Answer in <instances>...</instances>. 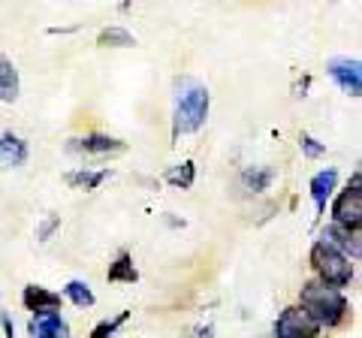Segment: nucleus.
<instances>
[{"label": "nucleus", "mask_w": 362, "mask_h": 338, "mask_svg": "<svg viewBox=\"0 0 362 338\" xmlns=\"http://www.w3.org/2000/svg\"><path fill=\"white\" fill-rule=\"evenodd\" d=\"M335 185H338V173H335L332 166L320 169V173H317V175L311 178V199H314L317 211H323V209H326V199L332 197Z\"/></svg>", "instance_id": "nucleus-12"}, {"label": "nucleus", "mask_w": 362, "mask_h": 338, "mask_svg": "<svg viewBox=\"0 0 362 338\" xmlns=\"http://www.w3.org/2000/svg\"><path fill=\"white\" fill-rule=\"evenodd\" d=\"M28 161V142L16 133H0V169H16Z\"/></svg>", "instance_id": "nucleus-9"}, {"label": "nucleus", "mask_w": 362, "mask_h": 338, "mask_svg": "<svg viewBox=\"0 0 362 338\" xmlns=\"http://www.w3.org/2000/svg\"><path fill=\"white\" fill-rule=\"evenodd\" d=\"M106 278H109V284H136V281H139V272H136V266H133V254L118 251L115 263L109 266Z\"/></svg>", "instance_id": "nucleus-13"}, {"label": "nucleus", "mask_w": 362, "mask_h": 338, "mask_svg": "<svg viewBox=\"0 0 362 338\" xmlns=\"http://www.w3.org/2000/svg\"><path fill=\"white\" fill-rule=\"evenodd\" d=\"M58 227H61V218H58V215H52V218H49V221H45V223H42V227L37 230V235H40V239L45 242V239H52V233H54V230H58Z\"/></svg>", "instance_id": "nucleus-22"}, {"label": "nucleus", "mask_w": 362, "mask_h": 338, "mask_svg": "<svg viewBox=\"0 0 362 338\" xmlns=\"http://www.w3.org/2000/svg\"><path fill=\"white\" fill-rule=\"evenodd\" d=\"M163 178H166V185H173L178 190H190L194 187V178H197V166H194V161H185V163L169 169Z\"/></svg>", "instance_id": "nucleus-18"}, {"label": "nucleus", "mask_w": 362, "mask_h": 338, "mask_svg": "<svg viewBox=\"0 0 362 338\" xmlns=\"http://www.w3.org/2000/svg\"><path fill=\"white\" fill-rule=\"evenodd\" d=\"M127 145L121 139H112V136H103V133H88V136H78V139H70V151H78V154H90V157H106V154H121Z\"/></svg>", "instance_id": "nucleus-7"}, {"label": "nucleus", "mask_w": 362, "mask_h": 338, "mask_svg": "<svg viewBox=\"0 0 362 338\" xmlns=\"http://www.w3.org/2000/svg\"><path fill=\"white\" fill-rule=\"evenodd\" d=\"M64 299H70L76 308H90L97 302V296L90 293V287L85 281H70V284L64 287Z\"/></svg>", "instance_id": "nucleus-19"}, {"label": "nucleus", "mask_w": 362, "mask_h": 338, "mask_svg": "<svg viewBox=\"0 0 362 338\" xmlns=\"http://www.w3.org/2000/svg\"><path fill=\"white\" fill-rule=\"evenodd\" d=\"M272 335L275 338H317L320 335V326H317L299 305H290L278 314L275 326H272Z\"/></svg>", "instance_id": "nucleus-5"}, {"label": "nucleus", "mask_w": 362, "mask_h": 338, "mask_svg": "<svg viewBox=\"0 0 362 338\" xmlns=\"http://www.w3.org/2000/svg\"><path fill=\"white\" fill-rule=\"evenodd\" d=\"M299 308L308 314L320 330L323 326L326 330H335V326H341L347 320V314H350L344 293L335 290V287H326V284H320V281H308V284L302 287Z\"/></svg>", "instance_id": "nucleus-1"}, {"label": "nucleus", "mask_w": 362, "mask_h": 338, "mask_svg": "<svg viewBox=\"0 0 362 338\" xmlns=\"http://www.w3.org/2000/svg\"><path fill=\"white\" fill-rule=\"evenodd\" d=\"M97 46H103V49H133V46H136V40H133V33H130V30H124V28H118V25H112V28H103V30H100Z\"/></svg>", "instance_id": "nucleus-17"}, {"label": "nucleus", "mask_w": 362, "mask_h": 338, "mask_svg": "<svg viewBox=\"0 0 362 338\" xmlns=\"http://www.w3.org/2000/svg\"><path fill=\"white\" fill-rule=\"evenodd\" d=\"M272 182H275V169L269 166H247L242 173V187L247 194H263L272 187Z\"/></svg>", "instance_id": "nucleus-14"}, {"label": "nucleus", "mask_w": 362, "mask_h": 338, "mask_svg": "<svg viewBox=\"0 0 362 338\" xmlns=\"http://www.w3.org/2000/svg\"><path fill=\"white\" fill-rule=\"evenodd\" d=\"M311 266H314L317 281L326 284V287L341 290V287H347L350 281H354V263H350L347 257L338 251V247H332L326 239L314 242V247H311Z\"/></svg>", "instance_id": "nucleus-3"}, {"label": "nucleus", "mask_w": 362, "mask_h": 338, "mask_svg": "<svg viewBox=\"0 0 362 338\" xmlns=\"http://www.w3.org/2000/svg\"><path fill=\"white\" fill-rule=\"evenodd\" d=\"M0 100L4 103H16L18 100V70L4 54H0Z\"/></svg>", "instance_id": "nucleus-15"}, {"label": "nucleus", "mask_w": 362, "mask_h": 338, "mask_svg": "<svg viewBox=\"0 0 362 338\" xmlns=\"http://www.w3.org/2000/svg\"><path fill=\"white\" fill-rule=\"evenodd\" d=\"M326 73L332 76V82L341 88L344 94H350V97L362 94V66L356 58H332L326 64Z\"/></svg>", "instance_id": "nucleus-6"}, {"label": "nucleus", "mask_w": 362, "mask_h": 338, "mask_svg": "<svg viewBox=\"0 0 362 338\" xmlns=\"http://www.w3.org/2000/svg\"><path fill=\"white\" fill-rule=\"evenodd\" d=\"M30 335L33 338H66V335H70V326L64 323V317L58 311L37 314V317L30 320Z\"/></svg>", "instance_id": "nucleus-10"}, {"label": "nucleus", "mask_w": 362, "mask_h": 338, "mask_svg": "<svg viewBox=\"0 0 362 338\" xmlns=\"http://www.w3.org/2000/svg\"><path fill=\"white\" fill-rule=\"evenodd\" d=\"M109 175H112L109 169H76V173H66V185L78 190H97Z\"/></svg>", "instance_id": "nucleus-16"}, {"label": "nucleus", "mask_w": 362, "mask_h": 338, "mask_svg": "<svg viewBox=\"0 0 362 338\" xmlns=\"http://www.w3.org/2000/svg\"><path fill=\"white\" fill-rule=\"evenodd\" d=\"M127 317H130V311H121L118 317H112V320H109V317H106V320H100L94 330H90V338H112L124 323H127Z\"/></svg>", "instance_id": "nucleus-20"}, {"label": "nucleus", "mask_w": 362, "mask_h": 338, "mask_svg": "<svg viewBox=\"0 0 362 338\" xmlns=\"http://www.w3.org/2000/svg\"><path fill=\"white\" fill-rule=\"evenodd\" d=\"M0 323H4V330H6V338H16V326L9 320V314H0Z\"/></svg>", "instance_id": "nucleus-23"}, {"label": "nucleus", "mask_w": 362, "mask_h": 338, "mask_svg": "<svg viewBox=\"0 0 362 338\" xmlns=\"http://www.w3.org/2000/svg\"><path fill=\"white\" fill-rule=\"evenodd\" d=\"M323 239L329 242L332 247H338V251H341L347 260H350V257H354V260H359V233L329 223V227H326V233H323Z\"/></svg>", "instance_id": "nucleus-11"}, {"label": "nucleus", "mask_w": 362, "mask_h": 338, "mask_svg": "<svg viewBox=\"0 0 362 338\" xmlns=\"http://www.w3.org/2000/svg\"><path fill=\"white\" fill-rule=\"evenodd\" d=\"M21 302H25L28 311H33V317H37V314H52V311L61 308V296H58V293L45 290L40 284L25 287V293H21Z\"/></svg>", "instance_id": "nucleus-8"}, {"label": "nucleus", "mask_w": 362, "mask_h": 338, "mask_svg": "<svg viewBox=\"0 0 362 338\" xmlns=\"http://www.w3.org/2000/svg\"><path fill=\"white\" fill-rule=\"evenodd\" d=\"M332 223L359 233V223H362V175L359 173H354L350 185L332 202Z\"/></svg>", "instance_id": "nucleus-4"}, {"label": "nucleus", "mask_w": 362, "mask_h": 338, "mask_svg": "<svg viewBox=\"0 0 362 338\" xmlns=\"http://www.w3.org/2000/svg\"><path fill=\"white\" fill-rule=\"evenodd\" d=\"M209 118V88L197 78H178L175 82V127L173 133H197Z\"/></svg>", "instance_id": "nucleus-2"}, {"label": "nucleus", "mask_w": 362, "mask_h": 338, "mask_svg": "<svg viewBox=\"0 0 362 338\" xmlns=\"http://www.w3.org/2000/svg\"><path fill=\"white\" fill-rule=\"evenodd\" d=\"M299 148H302L305 157H311V161H317V157H323V154H326V145H323V142H317L311 133H302V136H299Z\"/></svg>", "instance_id": "nucleus-21"}]
</instances>
